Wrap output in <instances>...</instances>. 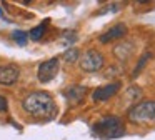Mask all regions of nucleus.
I'll use <instances>...</instances> for the list:
<instances>
[{
    "instance_id": "f257e3e1",
    "label": "nucleus",
    "mask_w": 155,
    "mask_h": 140,
    "mask_svg": "<svg viewBox=\"0 0 155 140\" xmlns=\"http://www.w3.org/2000/svg\"><path fill=\"white\" fill-rule=\"evenodd\" d=\"M24 110L35 118H50L55 113V102L47 92H32L22 102Z\"/></svg>"
},
{
    "instance_id": "f03ea898",
    "label": "nucleus",
    "mask_w": 155,
    "mask_h": 140,
    "mask_svg": "<svg viewBox=\"0 0 155 140\" xmlns=\"http://www.w3.org/2000/svg\"><path fill=\"white\" fill-rule=\"evenodd\" d=\"M94 133L104 140H112L125 135V127L118 117H105L94 125Z\"/></svg>"
},
{
    "instance_id": "7ed1b4c3",
    "label": "nucleus",
    "mask_w": 155,
    "mask_h": 140,
    "mask_svg": "<svg viewBox=\"0 0 155 140\" xmlns=\"http://www.w3.org/2000/svg\"><path fill=\"white\" fill-rule=\"evenodd\" d=\"M128 118L134 123H148L155 120V100H145L132 107Z\"/></svg>"
},
{
    "instance_id": "20e7f679",
    "label": "nucleus",
    "mask_w": 155,
    "mask_h": 140,
    "mask_svg": "<svg viewBox=\"0 0 155 140\" xmlns=\"http://www.w3.org/2000/svg\"><path fill=\"white\" fill-rule=\"evenodd\" d=\"M104 67V55H102L98 50H87L84 55L80 57V68L84 72H97Z\"/></svg>"
},
{
    "instance_id": "39448f33",
    "label": "nucleus",
    "mask_w": 155,
    "mask_h": 140,
    "mask_svg": "<svg viewBox=\"0 0 155 140\" xmlns=\"http://www.w3.org/2000/svg\"><path fill=\"white\" fill-rule=\"evenodd\" d=\"M57 72H58V58H50V60H45V62L40 63L37 77L42 83H47L52 78H55Z\"/></svg>"
},
{
    "instance_id": "423d86ee",
    "label": "nucleus",
    "mask_w": 155,
    "mask_h": 140,
    "mask_svg": "<svg viewBox=\"0 0 155 140\" xmlns=\"http://www.w3.org/2000/svg\"><path fill=\"white\" fill-rule=\"evenodd\" d=\"M118 90H120V82L108 83V85L98 87V88L92 93V98H94L95 102H104V100H108L110 97H114Z\"/></svg>"
},
{
    "instance_id": "0eeeda50",
    "label": "nucleus",
    "mask_w": 155,
    "mask_h": 140,
    "mask_svg": "<svg viewBox=\"0 0 155 140\" xmlns=\"http://www.w3.org/2000/svg\"><path fill=\"white\" fill-rule=\"evenodd\" d=\"M18 68L15 65H0V83L2 85H14L18 80Z\"/></svg>"
},
{
    "instance_id": "6e6552de",
    "label": "nucleus",
    "mask_w": 155,
    "mask_h": 140,
    "mask_svg": "<svg viewBox=\"0 0 155 140\" xmlns=\"http://www.w3.org/2000/svg\"><path fill=\"white\" fill-rule=\"evenodd\" d=\"M125 33H127V25H125V23H117V25L110 27L105 33H102L98 40H100L102 43H108V42H112V40L122 38Z\"/></svg>"
},
{
    "instance_id": "1a4fd4ad",
    "label": "nucleus",
    "mask_w": 155,
    "mask_h": 140,
    "mask_svg": "<svg viewBox=\"0 0 155 140\" xmlns=\"http://www.w3.org/2000/svg\"><path fill=\"white\" fill-rule=\"evenodd\" d=\"M85 93H87V88L82 87V85H72V87H68V88L65 90V97H67V100L72 103V105L82 102V98L85 97Z\"/></svg>"
},
{
    "instance_id": "9d476101",
    "label": "nucleus",
    "mask_w": 155,
    "mask_h": 140,
    "mask_svg": "<svg viewBox=\"0 0 155 140\" xmlns=\"http://www.w3.org/2000/svg\"><path fill=\"white\" fill-rule=\"evenodd\" d=\"M47 27H48V18H45L40 25L34 27V28L30 30V38L35 40V42H37V40H40L42 37L45 35V32H47Z\"/></svg>"
},
{
    "instance_id": "9b49d317",
    "label": "nucleus",
    "mask_w": 155,
    "mask_h": 140,
    "mask_svg": "<svg viewBox=\"0 0 155 140\" xmlns=\"http://www.w3.org/2000/svg\"><path fill=\"white\" fill-rule=\"evenodd\" d=\"M132 43H122V45H118V47H115V55L118 57L120 60H125V58H128V55L132 53Z\"/></svg>"
},
{
    "instance_id": "f8f14e48",
    "label": "nucleus",
    "mask_w": 155,
    "mask_h": 140,
    "mask_svg": "<svg viewBox=\"0 0 155 140\" xmlns=\"http://www.w3.org/2000/svg\"><path fill=\"white\" fill-rule=\"evenodd\" d=\"M12 40H15L18 45H25V43H27V33H25L24 30H15V32L12 33Z\"/></svg>"
},
{
    "instance_id": "ddd939ff",
    "label": "nucleus",
    "mask_w": 155,
    "mask_h": 140,
    "mask_svg": "<svg viewBox=\"0 0 155 140\" xmlns=\"http://www.w3.org/2000/svg\"><path fill=\"white\" fill-rule=\"evenodd\" d=\"M80 57V53H78V50L77 48H70V50H67V52L64 53V58L67 60L68 63H74L75 60Z\"/></svg>"
},
{
    "instance_id": "4468645a",
    "label": "nucleus",
    "mask_w": 155,
    "mask_h": 140,
    "mask_svg": "<svg viewBox=\"0 0 155 140\" xmlns=\"http://www.w3.org/2000/svg\"><path fill=\"white\" fill-rule=\"evenodd\" d=\"M152 57V53H145V55H142V58H140V62H138V65L135 67V72H134V77H137L138 73H140V70H142V67L147 63V60Z\"/></svg>"
},
{
    "instance_id": "2eb2a0df",
    "label": "nucleus",
    "mask_w": 155,
    "mask_h": 140,
    "mask_svg": "<svg viewBox=\"0 0 155 140\" xmlns=\"http://www.w3.org/2000/svg\"><path fill=\"white\" fill-rule=\"evenodd\" d=\"M7 110V100L0 95V112H5Z\"/></svg>"
}]
</instances>
